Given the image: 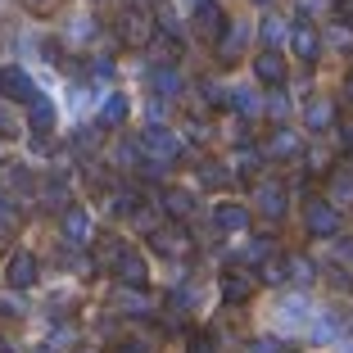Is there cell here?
I'll list each match as a JSON object with an SVG mask.
<instances>
[{"mask_svg":"<svg viewBox=\"0 0 353 353\" xmlns=\"http://www.w3.org/2000/svg\"><path fill=\"white\" fill-rule=\"evenodd\" d=\"M303 227H308V236L331 240L335 231H340V208H335L331 199H308V208H303Z\"/></svg>","mask_w":353,"mask_h":353,"instance_id":"6da1fadb","label":"cell"},{"mask_svg":"<svg viewBox=\"0 0 353 353\" xmlns=\"http://www.w3.org/2000/svg\"><path fill=\"white\" fill-rule=\"evenodd\" d=\"M141 150H145L150 163H172V159L181 154V141H176L168 127H145V132H141Z\"/></svg>","mask_w":353,"mask_h":353,"instance_id":"7a4b0ae2","label":"cell"},{"mask_svg":"<svg viewBox=\"0 0 353 353\" xmlns=\"http://www.w3.org/2000/svg\"><path fill=\"white\" fill-rule=\"evenodd\" d=\"M63 245H91V213L86 208H68L63 213Z\"/></svg>","mask_w":353,"mask_h":353,"instance_id":"3957f363","label":"cell"},{"mask_svg":"<svg viewBox=\"0 0 353 353\" xmlns=\"http://www.w3.org/2000/svg\"><path fill=\"white\" fill-rule=\"evenodd\" d=\"M0 95H5V100H32L37 86H32V77L23 73V68H5V73H0Z\"/></svg>","mask_w":353,"mask_h":353,"instance_id":"277c9868","label":"cell"},{"mask_svg":"<svg viewBox=\"0 0 353 353\" xmlns=\"http://www.w3.org/2000/svg\"><path fill=\"white\" fill-rule=\"evenodd\" d=\"M28 114H32V132L46 141V136H50V127H54V100H50V95H32V100H28Z\"/></svg>","mask_w":353,"mask_h":353,"instance_id":"5b68a950","label":"cell"},{"mask_svg":"<svg viewBox=\"0 0 353 353\" xmlns=\"http://www.w3.org/2000/svg\"><path fill=\"white\" fill-rule=\"evenodd\" d=\"M222 28H227L222 10L213 5V0H199V5H195V32H199V37H222Z\"/></svg>","mask_w":353,"mask_h":353,"instance_id":"8992f818","label":"cell"},{"mask_svg":"<svg viewBox=\"0 0 353 353\" xmlns=\"http://www.w3.org/2000/svg\"><path fill=\"white\" fill-rule=\"evenodd\" d=\"M5 281H10L14 290H28L32 281H37V259H32L28 250L14 254V259H10V272H5Z\"/></svg>","mask_w":353,"mask_h":353,"instance_id":"52a82bcc","label":"cell"},{"mask_svg":"<svg viewBox=\"0 0 353 353\" xmlns=\"http://www.w3.org/2000/svg\"><path fill=\"white\" fill-rule=\"evenodd\" d=\"M213 222H218V231H227V236H240V231L250 227V208H240V204H218Z\"/></svg>","mask_w":353,"mask_h":353,"instance_id":"ba28073f","label":"cell"},{"mask_svg":"<svg viewBox=\"0 0 353 353\" xmlns=\"http://www.w3.org/2000/svg\"><path fill=\"white\" fill-rule=\"evenodd\" d=\"M254 73H259V82H272V86H281V82H285V59H281V54L268 46V50H263L259 59H254Z\"/></svg>","mask_w":353,"mask_h":353,"instance_id":"9c48e42d","label":"cell"},{"mask_svg":"<svg viewBox=\"0 0 353 353\" xmlns=\"http://www.w3.org/2000/svg\"><path fill=\"white\" fill-rule=\"evenodd\" d=\"M290 46H294V54H299L303 63H312V59H317V50H322V37H317L308 23H299V28L290 32Z\"/></svg>","mask_w":353,"mask_h":353,"instance_id":"30bf717a","label":"cell"},{"mask_svg":"<svg viewBox=\"0 0 353 353\" xmlns=\"http://www.w3.org/2000/svg\"><path fill=\"white\" fill-rule=\"evenodd\" d=\"M118 276H123V285H145V259L132 250H118Z\"/></svg>","mask_w":353,"mask_h":353,"instance_id":"8fae6325","label":"cell"},{"mask_svg":"<svg viewBox=\"0 0 353 353\" xmlns=\"http://www.w3.org/2000/svg\"><path fill=\"white\" fill-rule=\"evenodd\" d=\"M150 32H154V23H150L141 10H127V14H123V37H127L132 46H145Z\"/></svg>","mask_w":353,"mask_h":353,"instance_id":"7c38bea8","label":"cell"},{"mask_svg":"<svg viewBox=\"0 0 353 353\" xmlns=\"http://www.w3.org/2000/svg\"><path fill=\"white\" fill-rule=\"evenodd\" d=\"M154 250L168 254V259H181V254H190V240L176 227H163V231H154Z\"/></svg>","mask_w":353,"mask_h":353,"instance_id":"4fadbf2b","label":"cell"},{"mask_svg":"<svg viewBox=\"0 0 353 353\" xmlns=\"http://www.w3.org/2000/svg\"><path fill=\"white\" fill-rule=\"evenodd\" d=\"M259 208L268 213V218H281V213H285V186L263 181V186H259Z\"/></svg>","mask_w":353,"mask_h":353,"instance_id":"5bb4252c","label":"cell"},{"mask_svg":"<svg viewBox=\"0 0 353 353\" xmlns=\"http://www.w3.org/2000/svg\"><path fill=\"white\" fill-rule=\"evenodd\" d=\"M250 290H254V281L245 276V272H227V276H222V299H227V303L250 299Z\"/></svg>","mask_w":353,"mask_h":353,"instance_id":"9a60e30c","label":"cell"},{"mask_svg":"<svg viewBox=\"0 0 353 353\" xmlns=\"http://www.w3.org/2000/svg\"><path fill=\"white\" fill-rule=\"evenodd\" d=\"M127 114H132V100H127L123 91H114L109 100H104V109H100V123H104V127H118Z\"/></svg>","mask_w":353,"mask_h":353,"instance_id":"2e32d148","label":"cell"},{"mask_svg":"<svg viewBox=\"0 0 353 353\" xmlns=\"http://www.w3.org/2000/svg\"><path fill=\"white\" fill-rule=\"evenodd\" d=\"M308 317H312V308H308L303 294H290V299L281 303V326H303Z\"/></svg>","mask_w":353,"mask_h":353,"instance_id":"e0dca14e","label":"cell"},{"mask_svg":"<svg viewBox=\"0 0 353 353\" xmlns=\"http://www.w3.org/2000/svg\"><path fill=\"white\" fill-rule=\"evenodd\" d=\"M340 331H344V317H340V312H322V317L312 322V344H331Z\"/></svg>","mask_w":353,"mask_h":353,"instance_id":"ac0fdd59","label":"cell"},{"mask_svg":"<svg viewBox=\"0 0 353 353\" xmlns=\"http://www.w3.org/2000/svg\"><path fill=\"white\" fill-rule=\"evenodd\" d=\"M245 37H250V28H245V23H231L227 37H218V54L222 59H236V50L245 46Z\"/></svg>","mask_w":353,"mask_h":353,"instance_id":"d6986e66","label":"cell"},{"mask_svg":"<svg viewBox=\"0 0 353 353\" xmlns=\"http://www.w3.org/2000/svg\"><path fill=\"white\" fill-rule=\"evenodd\" d=\"M331 118H335V104L331 100H312L308 104V132H326Z\"/></svg>","mask_w":353,"mask_h":353,"instance_id":"ffe728a7","label":"cell"},{"mask_svg":"<svg viewBox=\"0 0 353 353\" xmlns=\"http://www.w3.org/2000/svg\"><path fill=\"white\" fill-rule=\"evenodd\" d=\"M114 303H118V312H132V317H145V312H150L145 294H136V290H118Z\"/></svg>","mask_w":353,"mask_h":353,"instance_id":"44dd1931","label":"cell"},{"mask_svg":"<svg viewBox=\"0 0 353 353\" xmlns=\"http://www.w3.org/2000/svg\"><path fill=\"white\" fill-rule=\"evenodd\" d=\"M150 86H154V91L168 100V95H176V91H181V77H176L172 68H154V73H150Z\"/></svg>","mask_w":353,"mask_h":353,"instance_id":"7402d4cb","label":"cell"},{"mask_svg":"<svg viewBox=\"0 0 353 353\" xmlns=\"http://www.w3.org/2000/svg\"><path fill=\"white\" fill-rule=\"evenodd\" d=\"M227 100L236 104L240 114H259V104H263V100H259V91H254V86H236V91H231Z\"/></svg>","mask_w":353,"mask_h":353,"instance_id":"603a6c76","label":"cell"},{"mask_svg":"<svg viewBox=\"0 0 353 353\" xmlns=\"http://www.w3.org/2000/svg\"><path fill=\"white\" fill-rule=\"evenodd\" d=\"M268 154H276V159L299 154V136H294V132H276V136H272V145H268Z\"/></svg>","mask_w":353,"mask_h":353,"instance_id":"cb8c5ba5","label":"cell"},{"mask_svg":"<svg viewBox=\"0 0 353 353\" xmlns=\"http://www.w3.org/2000/svg\"><path fill=\"white\" fill-rule=\"evenodd\" d=\"M163 208L172 213V218H190V208H195V199H190L186 190H168V195H163Z\"/></svg>","mask_w":353,"mask_h":353,"instance_id":"d4e9b609","label":"cell"},{"mask_svg":"<svg viewBox=\"0 0 353 353\" xmlns=\"http://www.w3.org/2000/svg\"><path fill=\"white\" fill-rule=\"evenodd\" d=\"M281 37H285V23H281L276 14H268V19H263V41H268V46H276Z\"/></svg>","mask_w":353,"mask_h":353,"instance_id":"484cf974","label":"cell"},{"mask_svg":"<svg viewBox=\"0 0 353 353\" xmlns=\"http://www.w3.org/2000/svg\"><path fill=\"white\" fill-rule=\"evenodd\" d=\"M285 276H290V259H272L263 268V281H285Z\"/></svg>","mask_w":353,"mask_h":353,"instance_id":"4316f807","label":"cell"},{"mask_svg":"<svg viewBox=\"0 0 353 353\" xmlns=\"http://www.w3.org/2000/svg\"><path fill=\"white\" fill-rule=\"evenodd\" d=\"M199 181H204V186H222V181H227V168L204 163V168H199Z\"/></svg>","mask_w":353,"mask_h":353,"instance_id":"83f0119b","label":"cell"},{"mask_svg":"<svg viewBox=\"0 0 353 353\" xmlns=\"http://www.w3.org/2000/svg\"><path fill=\"white\" fill-rule=\"evenodd\" d=\"M250 353H285V349H281V340L263 335V340H254V344H250Z\"/></svg>","mask_w":353,"mask_h":353,"instance_id":"f1b7e54d","label":"cell"},{"mask_svg":"<svg viewBox=\"0 0 353 353\" xmlns=\"http://www.w3.org/2000/svg\"><path fill=\"white\" fill-rule=\"evenodd\" d=\"M63 195H68V186H63V181H50V190H46V204L59 208V204H63Z\"/></svg>","mask_w":353,"mask_h":353,"instance_id":"f546056e","label":"cell"},{"mask_svg":"<svg viewBox=\"0 0 353 353\" xmlns=\"http://www.w3.org/2000/svg\"><path fill=\"white\" fill-rule=\"evenodd\" d=\"M326 41L344 50V46H353V28H331V37H326Z\"/></svg>","mask_w":353,"mask_h":353,"instance_id":"4dcf8cb0","label":"cell"},{"mask_svg":"<svg viewBox=\"0 0 353 353\" xmlns=\"http://www.w3.org/2000/svg\"><path fill=\"white\" fill-rule=\"evenodd\" d=\"M0 136H19V118L10 109H0Z\"/></svg>","mask_w":353,"mask_h":353,"instance_id":"1f68e13d","label":"cell"},{"mask_svg":"<svg viewBox=\"0 0 353 353\" xmlns=\"http://www.w3.org/2000/svg\"><path fill=\"white\" fill-rule=\"evenodd\" d=\"M268 114H276V118H285V114H290V100H285V95H272V100H268Z\"/></svg>","mask_w":353,"mask_h":353,"instance_id":"d6a6232c","label":"cell"},{"mask_svg":"<svg viewBox=\"0 0 353 353\" xmlns=\"http://www.w3.org/2000/svg\"><path fill=\"white\" fill-rule=\"evenodd\" d=\"M290 276H299V281H312V263H308V259H290Z\"/></svg>","mask_w":353,"mask_h":353,"instance_id":"836d02e7","label":"cell"},{"mask_svg":"<svg viewBox=\"0 0 353 353\" xmlns=\"http://www.w3.org/2000/svg\"><path fill=\"white\" fill-rule=\"evenodd\" d=\"M236 168H240V172H254V168H259V154H254V150H240V154H236Z\"/></svg>","mask_w":353,"mask_h":353,"instance_id":"e575fe53","label":"cell"},{"mask_svg":"<svg viewBox=\"0 0 353 353\" xmlns=\"http://www.w3.org/2000/svg\"><path fill=\"white\" fill-rule=\"evenodd\" d=\"M0 227H19V208L0 199Z\"/></svg>","mask_w":353,"mask_h":353,"instance_id":"d590c367","label":"cell"},{"mask_svg":"<svg viewBox=\"0 0 353 353\" xmlns=\"http://www.w3.org/2000/svg\"><path fill=\"white\" fill-rule=\"evenodd\" d=\"M91 73L95 77H114V59H109V54H100V59L91 63Z\"/></svg>","mask_w":353,"mask_h":353,"instance_id":"8d00e7d4","label":"cell"},{"mask_svg":"<svg viewBox=\"0 0 353 353\" xmlns=\"http://www.w3.org/2000/svg\"><path fill=\"white\" fill-rule=\"evenodd\" d=\"M317 10H326V0H299V14H317Z\"/></svg>","mask_w":353,"mask_h":353,"instance_id":"74e56055","label":"cell"},{"mask_svg":"<svg viewBox=\"0 0 353 353\" xmlns=\"http://www.w3.org/2000/svg\"><path fill=\"white\" fill-rule=\"evenodd\" d=\"M186 353H213V340H190Z\"/></svg>","mask_w":353,"mask_h":353,"instance_id":"f35d334b","label":"cell"},{"mask_svg":"<svg viewBox=\"0 0 353 353\" xmlns=\"http://www.w3.org/2000/svg\"><path fill=\"white\" fill-rule=\"evenodd\" d=\"M123 353H150V344H145V340H127Z\"/></svg>","mask_w":353,"mask_h":353,"instance_id":"ab89813d","label":"cell"},{"mask_svg":"<svg viewBox=\"0 0 353 353\" xmlns=\"http://www.w3.org/2000/svg\"><path fill=\"white\" fill-rule=\"evenodd\" d=\"M0 353H14V349H10V340H0Z\"/></svg>","mask_w":353,"mask_h":353,"instance_id":"60d3db41","label":"cell"},{"mask_svg":"<svg viewBox=\"0 0 353 353\" xmlns=\"http://www.w3.org/2000/svg\"><path fill=\"white\" fill-rule=\"evenodd\" d=\"M41 353H54V344H46V349H41Z\"/></svg>","mask_w":353,"mask_h":353,"instance_id":"b9f144b4","label":"cell"},{"mask_svg":"<svg viewBox=\"0 0 353 353\" xmlns=\"http://www.w3.org/2000/svg\"><path fill=\"white\" fill-rule=\"evenodd\" d=\"M349 100H353V77H349Z\"/></svg>","mask_w":353,"mask_h":353,"instance_id":"7bdbcfd3","label":"cell"},{"mask_svg":"<svg viewBox=\"0 0 353 353\" xmlns=\"http://www.w3.org/2000/svg\"><path fill=\"white\" fill-rule=\"evenodd\" d=\"M32 5H46V0H32Z\"/></svg>","mask_w":353,"mask_h":353,"instance_id":"ee69618b","label":"cell"},{"mask_svg":"<svg viewBox=\"0 0 353 353\" xmlns=\"http://www.w3.org/2000/svg\"><path fill=\"white\" fill-rule=\"evenodd\" d=\"M259 5H268V0H259Z\"/></svg>","mask_w":353,"mask_h":353,"instance_id":"f6af8a7d","label":"cell"}]
</instances>
